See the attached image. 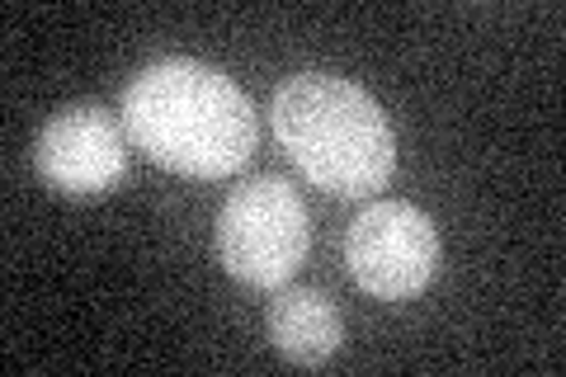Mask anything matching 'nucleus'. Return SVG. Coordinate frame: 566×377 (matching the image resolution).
Here are the masks:
<instances>
[{
  "instance_id": "1",
  "label": "nucleus",
  "mask_w": 566,
  "mask_h": 377,
  "mask_svg": "<svg viewBox=\"0 0 566 377\" xmlns=\"http://www.w3.org/2000/svg\"><path fill=\"white\" fill-rule=\"evenodd\" d=\"M123 128L156 166L189 179L237 175L255 156V109L218 66L193 57L151 62L123 95Z\"/></svg>"
},
{
  "instance_id": "2",
  "label": "nucleus",
  "mask_w": 566,
  "mask_h": 377,
  "mask_svg": "<svg viewBox=\"0 0 566 377\" xmlns=\"http://www.w3.org/2000/svg\"><path fill=\"white\" fill-rule=\"evenodd\" d=\"M274 137L289 160L331 199H368L397 170L392 123L368 90L326 71L283 81L270 104Z\"/></svg>"
},
{
  "instance_id": "3",
  "label": "nucleus",
  "mask_w": 566,
  "mask_h": 377,
  "mask_svg": "<svg viewBox=\"0 0 566 377\" xmlns=\"http://www.w3.org/2000/svg\"><path fill=\"white\" fill-rule=\"evenodd\" d=\"M312 227L297 189L279 175H255L227 193L218 212V260L237 283L283 289L307 260Z\"/></svg>"
},
{
  "instance_id": "4",
  "label": "nucleus",
  "mask_w": 566,
  "mask_h": 377,
  "mask_svg": "<svg viewBox=\"0 0 566 377\" xmlns=\"http://www.w3.org/2000/svg\"><path fill=\"white\" fill-rule=\"evenodd\" d=\"M349 279L378 302H406L430 289L439 269V231L416 203L382 199L349 222L345 237Z\"/></svg>"
},
{
  "instance_id": "5",
  "label": "nucleus",
  "mask_w": 566,
  "mask_h": 377,
  "mask_svg": "<svg viewBox=\"0 0 566 377\" xmlns=\"http://www.w3.org/2000/svg\"><path fill=\"white\" fill-rule=\"evenodd\" d=\"M43 185L66 193V199H95L109 193L123 170H128V128L99 104H76L39 133L33 147Z\"/></svg>"
},
{
  "instance_id": "6",
  "label": "nucleus",
  "mask_w": 566,
  "mask_h": 377,
  "mask_svg": "<svg viewBox=\"0 0 566 377\" xmlns=\"http://www.w3.org/2000/svg\"><path fill=\"white\" fill-rule=\"evenodd\" d=\"M270 339L297 368H322L340 349L345 326L340 312L322 289H283L270 302Z\"/></svg>"
}]
</instances>
